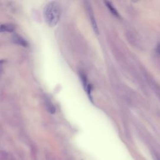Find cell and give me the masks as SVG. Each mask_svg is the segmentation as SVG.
<instances>
[{
	"mask_svg": "<svg viewBox=\"0 0 160 160\" xmlns=\"http://www.w3.org/2000/svg\"><path fill=\"white\" fill-rule=\"evenodd\" d=\"M44 17L46 23L51 27L57 25L60 17V8L56 2L51 1L46 5Z\"/></svg>",
	"mask_w": 160,
	"mask_h": 160,
	"instance_id": "cell-1",
	"label": "cell"
},
{
	"mask_svg": "<svg viewBox=\"0 0 160 160\" xmlns=\"http://www.w3.org/2000/svg\"><path fill=\"white\" fill-rule=\"evenodd\" d=\"M88 9V12L89 17L90 18V21H91V23H92V28H93V30L94 31V33L97 35H98L99 34V30H98L97 21H96L95 18L94 17L93 13L92 10V8H91V6H89V5L88 6V9Z\"/></svg>",
	"mask_w": 160,
	"mask_h": 160,
	"instance_id": "cell-2",
	"label": "cell"
},
{
	"mask_svg": "<svg viewBox=\"0 0 160 160\" xmlns=\"http://www.w3.org/2000/svg\"><path fill=\"white\" fill-rule=\"evenodd\" d=\"M13 41L14 43L19 45L22 46L26 47L28 46V43H27V41L18 35H14L13 36Z\"/></svg>",
	"mask_w": 160,
	"mask_h": 160,
	"instance_id": "cell-3",
	"label": "cell"
},
{
	"mask_svg": "<svg viewBox=\"0 0 160 160\" xmlns=\"http://www.w3.org/2000/svg\"><path fill=\"white\" fill-rule=\"evenodd\" d=\"M14 30V26L13 25L4 24L0 26V32H13Z\"/></svg>",
	"mask_w": 160,
	"mask_h": 160,
	"instance_id": "cell-4",
	"label": "cell"
},
{
	"mask_svg": "<svg viewBox=\"0 0 160 160\" xmlns=\"http://www.w3.org/2000/svg\"><path fill=\"white\" fill-rule=\"evenodd\" d=\"M79 76H80V78H81V81H82V83L83 84V86H84V89L87 92L88 88L90 86V84H89L88 83V80H87L86 76H85V74L82 72H79Z\"/></svg>",
	"mask_w": 160,
	"mask_h": 160,
	"instance_id": "cell-5",
	"label": "cell"
},
{
	"mask_svg": "<svg viewBox=\"0 0 160 160\" xmlns=\"http://www.w3.org/2000/svg\"><path fill=\"white\" fill-rule=\"evenodd\" d=\"M105 3H106V6H107V7L109 8V9H110V12H111V13L113 14L114 16H115V17H119V14H118V13L117 12L116 9L113 6H112L111 3H110V2H108V1H106V2H105Z\"/></svg>",
	"mask_w": 160,
	"mask_h": 160,
	"instance_id": "cell-6",
	"label": "cell"
},
{
	"mask_svg": "<svg viewBox=\"0 0 160 160\" xmlns=\"http://www.w3.org/2000/svg\"><path fill=\"white\" fill-rule=\"evenodd\" d=\"M6 157H7V155H6V154H2L0 155V160H6Z\"/></svg>",
	"mask_w": 160,
	"mask_h": 160,
	"instance_id": "cell-7",
	"label": "cell"
},
{
	"mask_svg": "<svg viewBox=\"0 0 160 160\" xmlns=\"http://www.w3.org/2000/svg\"><path fill=\"white\" fill-rule=\"evenodd\" d=\"M156 51V52L158 53L159 55H160V43L157 46Z\"/></svg>",
	"mask_w": 160,
	"mask_h": 160,
	"instance_id": "cell-8",
	"label": "cell"
},
{
	"mask_svg": "<svg viewBox=\"0 0 160 160\" xmlns=\"http://www.w3.org/2000/svg\"><path fill=\"white\" fill-rule=\"evenodd\" d=\"M48 160H55V159L53 158H48Z\"/></svg>",
	"mask_w": 160,
	"mask_h": 160,
	"instance_id": "cell-9",
	"label": "cell"
}]
</instances>
